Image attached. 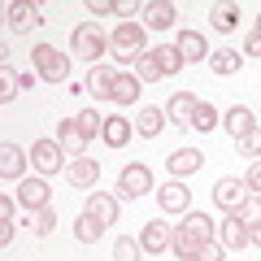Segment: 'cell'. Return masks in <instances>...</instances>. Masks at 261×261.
<instances>
[{
	"label": "cell",
	"mask_w": 261,
	"mask_h": 261,
	"mask_svg": "<svg viewBox=\"0 0 261 261\" xmlns=\"http://www.w3.org/2000/svg\"><path fill=\"white\" fill-rule=\"evenodd\" d=\"M214 235V222H209L205 214H196V209H187V218L174 226V235H170V248H174L178 261H196L200 257V244Z\"/></svg>",
	"instance_id": "obj_1"
},
{
	"label": "cell",
	"mask_w": 261,
	"mask_h": 261,
	"mask_svg": "<svg viewBox=\"0 0 261 261\" xmlns=\"http://www.w3.org/2000/svg\"><path fill=\"white\" fill-rule=\"evenodd\" d=\"M109 53L118 61H140L148 48H144V22H118V31L109 35Z\"/></svg>",
	"instance_id": "obj_2"
},
{
	"label": "cell",
	"mask_w": 261,
	"mask_h": 261,
	"mask_svg": "<svg viewBox=\"0 0 261 261\" xmlns=\"http://www.w3.org/2000/svg\"><path fill=\"white\" fill-rule=\"evenodd\" d=\"M31 61H35V74L44 79V83H65V79H70V57L57 53L53 44H39L35 53H31Z\"/></svg>",
	"instance_id": "obj_3"
},
{
	"label": "cell",
	"mask_w": 261,
	"mask_h": 261,
	"mask_svg": "<svg viewBox=\"0 0 261 261\" xmlns=\"http://www.w3.org/2000/svg\"><path fill=\"white\" fill-rule=\"evenodd\" d=\"M70 48H74L83 61H100V57L109 53V35H105L100 27H92V22H83V27L70 31Z\"/></svg>",
	"instance_id": "obj_4"
},
{
	"label": "cell",
	"mask_w": 261,
	"mask_h": 261,
	"mask_svg": "<svg viewBox=\"0 0 261 261\" xmlns=\"http://www.w3.org/2000/svg\"><path fill=\"white\" fill-rule=\"evenodd\" d=\"M148 192H152V170H148V166L135 161V166H126V170L118 174V196L140 200V196H148Z\"/></svg>",
	"instance_id": "obj_5"
},
{
	"label": "cell",
	"mask_w": 261,
	"mask_h": 261,
	"mask_svg": "<svg viewBox=\"0 0 261 261\" xmlns=\"http://www.w3.org/2000/svg\"><path fill=\"white\" fill-rule=\"evenodd\" d=\"M248 200V183L244 178H218L214 183V205L222 214H240V205Z\"/></svg>",
	"instance_id": "obj_6"
},
{
	"label": "cell",
	"mask_w": 261,
	"mask_h": 261,
	"mask_svg": "<svg viewBox=\"0 0 261 261\" xmlns=\"http://www.w3.org/2000/svg\"><path fill=\"white\" fill-rule=\"evenodd\" d=\"M39 5H31V0H13L9 9H5V27L13 31V35H31V31L39 27Z\"/></svg>",
	"instance_id": "obj_7"
},
{
	"label": "cell",
	"mask_w": 261,
	"mask_h": 261,
	"mask_svg": "<svg viewBox=\"0 0 261 261\" xmlns=\"http://www.w3.org/2000/svg\"><path fill=\"white\" fill-rule=\"evenodd\" d=\"M65 178H70V187H79V192H92L96 178H100V161L96 157H70Z\"/></svg>",
	"instance_id": "obj_8"
},
{
	"label": "cell",
	"mask_w": 261,
	"mask_h": 261,
	"mask_svg": "<svg viewBox=\"0 0 261 261\" xmlns=\"http://www.w3.org/2000/svg\"><path fill=\"white\" fill-rule=\"evenodd\" d=\"M61 157H65V148L57 140H35L31 144V166H35L39 174H57V170H61Z\"/></svg>",
	"instance_id": "obj_9"
},
{
	"label": "cell",
	"mask_w": 261,
	"mask_h": 261,
	"mask_svg": "<svg viewBox=\"0 0 261 261\" xmlns=\"http://www.w3.org/2000/svg\"><path fill=\"white\" fill-rule=\"evenodd\" d=\"M157 205L166 209V214H187V209H192V192H187L178 178H170V183L157 187Z\"/></svg>",
	"instance_id": "obj_10"
},
{
	"label": "cell",
	"mask_w": 261,
	"mask_h": 261,
	"mask_svg": "<svg viewBox=\"0 0 261 261\" xmlns=\"http://www.w3.org/2000/svg\"><path fill=\"white\" fill-rule=\"evenodd\" d=\"M178 22V9L170 0H148L144 5V31H170Z\"/></svg>",
	"instance_id": "obj_11"
},
{
	"label": "cell",
	"mask_w": 261,
	"mask_h": 261,
	"mask_svg": "<svg viewBox=\"0 0 261 261\" xmlns=\"http://www.w3.org/2000/svg\"><path fill=\"white\" fill-rule=\"evenodd\" d=\"M57 144L65 148V157H87V144H92V140H87L83 126L70 118V122H61V126H57Z\"/></svg>",
	"instance_id": "obj_12"
},
{
	"label": "cell",
	"mask_w": 261,
	"mask_h": 261,
	"mask_svg": "<svg viewBox=\"0 0 261 261\" xmlns=\"http://www.w3.org/2000/svg\"><path fill=\"white\" fill-rule=\"evenodd\" d=\"M196 96L192 92H174L170 96V105H166V118L174 122V126H183V130H192V118H196Z\"/></svg>",
	"instance_id": "obj_13"
},
{
	"label": "cell",
	"mask_w": 261,
	"mask_h": 261,
	"mask_svg": "<svg viewBox=\"0 0 261 261\" xmlns=\"http://www.w3.org/2000/svg\"><path fill=\"white\" fill-rule=\"evenodd\" d=\"M18 205H27L31 214L48 209V205H53V200H48V183H44V178H22V183H18Z\"/></svg>",
	"instance_id": "obj_14"
},
{
	"label": "cell",
	"mask_w": 261,
	"mask_h": 261,
	"mask_svg": "<svg viewBox=\"0 0 261 261\" xmlns=\"http://www.w3.org/2000/svg\"><path fill=\"white\" fill-rule=\"evenodd\" d=\"M218 244H222L226 252H240V248H248V244H252V240H248V226H244L235 214H226V222L218 226Z\"/></svg>",
	"instance_id": "obj_15"
},
{
	"label": "cell",
	"mask_w": 261,
	"mask_h": 261,
	"mask_svg": "<svg viewBox=\"0 0 261 261\" xmlns=\"http://www.w3.org/2000/svg\"><path fill=\"white\" fill-rule=\"evenodd\" d=\"M170 226L166 222H157V218H152V222H144V231H140V248L144 252H152V257H161V252L170 248Z\"/></svg>",
	"instance_id": "obj_16"
},
{
	"label": "cell",
	"mask_w": 261,
	"mask_h": 261,
	"mask_svg": "<svg viewBox=\"0 0 261 261\" xmlns=\"http://www.w3.org/2000/svg\"><path fill=\"white\" fill-rule=\"evenodd\" d=\"M27 161H31V152H22L18 144H5V148H0V174L9 178V183H13V178L22 183V174H27Z\"/></svg>",
	"instance_id": "obj_17"
},
{
	"label": "cell",
	"mask_w": 261,
	"mask_h": 261,
	"mask_svg": "<svg viewBox=\"0 0 261 261\" xmlns=\"http://www.w3.org/2000/svg\"><path fill=\"white\" fill-rule=\"evenodd\" d=\"M113 79H118V70H109V65H92L83 87L96 96V100H113Z\"/></svg>",
	"instance_id": "obj_18"
},
{
	"label": "cell",
	"mask_w": 261,
	"mask_h": 261,
	"mask_svg": "<svg viewBox=\"0 0 261 261\" xmlns=\"http://www.w3.org/2000/svg\"><path fill=\"white\" fill-rule=\"evenodd\" d=\"M200 166H205V152H196V148H178V152H170V161H166V170H170L174 178L196 174Z\"/></svg>",
	"instance_id": "obj_19"
},
{
	"label": "cell",
	"mask_w": 261,
	"mask_h": 261,
	"mask_svg": "<svg viewBox=\"0 0 261 261\" xmlns=\"http://www.w3.org/2000/svg\"><path fill=\"white\" fill-rule=\"evenodd\" d=\"M174 48L183 53V61H209V44H205V35H200V31H178Z\"/></svg>",
	"instance_id": "obj_20"
},
{
	"label": "cell",
	"mask_w": 261,
	"mask_h": 261,
	"mask_svg": "<svg viewBox=\"0 0 261 261\" xmlns=\"http://www.w3.org/2000/svg\"><path fill=\"white\" fill-rule=\"evenodd\" d=\"M87 214H92L100 226H113L118 222V200H113L109 192H92L87 196Z\"/></svg>",
	"instance_id": "obj_21"
},
{
	"label": "cell",
	"mask_w": 261,
	"mask_h": 261,
	"mask_svg": "<svg viewBox=\"0 0 261 261\" xmlns=\"http://www.w3.org/2000/svg\"><path fill=\"white\" fill-rule=\"evenodd\" d=\"M166 109H152V105H148V109H140V113H135V135H144V140H157V135H161V130H166Z\"/></svg>",
	"instance_id": "obj_22"
},
{
	"label": "cell",
	"mask_w": 261,
	"mask_h": 261,
	"mask_svg": "<svg viewBox=\"0 0 261 261\" xmlns=\"http://www.w3.org/2000/svg\"><path fill=\"white\" fill-rule=\"evenodd\" d=\"M130 135H135V122L126 118H105V130H100V140L109 144V148H126Z\"/></svg>",
	"instance_id": "obj_23"
},
{
	"label": "cell",
	"mask_w": 261,
	"mask_h": 261,
	"mask_svg": "<svg viewBox=\"0 0 261 261\" xmlns=\"http://www.w3.org/2000/svg\"><path fill=\"white\" fill-rule=\"evenodd\" d=\"M240 65H244V53H235V48L209 53V70H214L218 79H231V74H240Z\"/></svg>",
	"instance_id": "obj_24"
},
{
	"label": "cell",
	"mask_w": 261,
	"mask_h": 261,
	"mask_svg": "<svg viewBox=\"0 0 261 261\" xmlns=\"http://www.w3.org/2000/svg\"><path fill=\"white\" fill-rule=\"evenodd\" d=\"M209 27L222 31V35H231V31L240 27V5H231V0H226V5H214V9H209Z\"/></svg>",
	"instance_id": "obj_25"
},
{
	"label": "cell",
	"mask_w": 261,
	"mask_h": 261,
	"mask_svg": "<svg viewBox=\"0 0 261 261\" xmlns=\"http://www.w3.org/2000/svg\"><path fill=\"white\" fill-rule=\"evenodd\" d=\"M140 79L135 74H126V70H118V79H113V105H135L140 100Z\"/></svg>",
	"instance_id": "obj_26"
},
{
	"label": "cell",
	"mask_w": 261,
	"mask_h": 261,
	"mask_svg": "<svg viewBox=\"0 0 261 261\" xmlns=\"http://www.w3.org/2000/svg\"><path fill=\"white\" fill-rule=\"evenodd\" d=\"M226 130H231L235 140H244L248 130H257V118H252V109H244V105L226 109Z\"/></svg>",
	"instance_id": "obj_27"
},
{
	"label": "cell",
	"mask_w": 261,
	"mask_h": 261,
	"mask_svg": "<svg viewBox=\"0 0 261 261\" xmlns=\"http://www.w3.org/2000/svg\"><path fill=\"white\" fill-rule=\"evenodd\" d=\"M152 57H157V65H161V74H166V79H170V74H178V70L187 65V61H183V53H178L174 44H157V48H152Z\"/></svg>",
	"instance_id": "obj_28"
},
{
	"label": "cell",
	"mask_w": 261,
	"mask_h": 261,
	"mask_svg": "<svg viewBox=\"0 0 261 261\" xmlns=\"http://www.w3.org/2000/svg\"><path fill=\"white\" fill-rule=\"evenodd\" d=\"M74 235H79V244H96V240L105 235V226H100V222H96V218L83 209V214H79V222H74Z\"/></svg>",
	"instance_id": "obj_29"
},
{
	"label": "cell",
	"mask_w": 261,
	"mask_h": 261,
	"mask_svg": "<svg viewBox=\"0 0 261 261\" xmlns=\"http://www.w3.org/2000/svg\"><path fill=\"white\" fill-rule=\"evenodd\" d=\"M135 79H140V83H161V79H166V74H161V65H157V57H152V53H144L140 61H135Z\"/></svg>",
	"instance_id": "obj_30"
},
{
	"label": "cell",
	"mask_w": 261,
	"mask_h": 261,
	"mask_svg": "<svg viewBox=\"0 0 261 261\" xmlns=\"http://www.w3.org/2000/svg\"><path fill=\"white\" fill-rule=\"evenodd\" d=\"M235 218H240L248 231H257V226H261V196H248V200L240 205V214H235Z\"/></svg>",
	"instance_id": "obj_31"
},
{
	"label": "cell",
	"mask_w": 261,
	"mask_h": 261,
	"mask_svg": "<svg viewBox=\"0 0 261 261\" xmlns=\"http://www.w3.org/2000/svg\"><path fill=\"white\" fill-rule=\"evenodd\" d=\"M218 122H222V113H218L214 105H205V100L196 105V118H192V126H196V130H214Z\"/></svg>",
	"instance_id": "obj_32"
},
{
	"label": "cell",
	"mask_w": 261,
	"mask_h": 261,
	"mask_svg": "<svg viewBox=\"0 0 261 261\" xmlns=\"http://www.w3.org/2000/svg\"><path fill=\"white\" fill-rule=\"evenodd\" d=\"M0 100H13V96L22 92V74H13V65H0Z\"/></svg>",
	"instance_id": "obj_33"
},
{
	"label": "cell",
	"mask_w": 261,
	"mask_h": 261,
	"mask_svg": "<svg viewBox=\"0 0 261 261\" xmlns=\"http://www.w3.org/2000/svg\"><path fill=\"white\" fill-rule=\"evenodd\" d=\"M53 226H57V209L48 205V209H39L35 218H31V231L39 235V240H44V235H53Z\"/></svg>",
	"instance_id": "obj_34"
},
{
	"label": "cell",
	"mask_w": 261,
	"mask_h": 261,
	"mask_svg": "<svg viewBox=\"0 0 261 261\" xmlns=\"http://www.w3.org/2000/svg\"><path fill=\"white\" fill-rule=\"evenodd\" d=\"M79 126H83V135H87V140H96V135H100V130H105V118H100V113H96V109H83V113H79Z\"/></svg>",
	"instance_id": "obj_35"
},
{
	"label": "cell",
	"mask_w": 261,
	"mask_h": 261,
	"mask_svg": "<svg viewBox=\"0 0 261 261\" xmlns=\"http://www.w3.org/2000/svg\"><path fill=\"white\" fill-rule=\"evenodd\" d=\"M140 240H126V235H122L118 244H113V261H140Z\"/></svg>",
	"instance_id": "obj_36"
},
{
	"label": "cell",
	"mask_w": 261,
	"mask_h": 261,
	"mask_svg": "<svg viewBox=\"0 0 261 261\" xmlns=\"http://www.w3.org/2000/svg\"><path fill=\"white\" fill-rule=\"evenodd\" d=\"M240 152H244V157H252V161H261V126L248 130V135L240 140Z\"/></svg>",
	"instance_id": "obj_37"
},
{
	"label": "cell",
	"mask_w": 261,
	"mask_h": 261,
	"mask_svg": "<svg viewBox=\"0 0 261 261\" xmlns=\"http://www.w3.org/2000/svg\"><path fill=\"white\" fill-rule=\"evenodd\" d=\"M222 257H226L222 244H218V240H205V244H200V257H196V261H222Z\"/></svg>",
	"instance_id": "obj_38"
},
{
	"label": "cell",
	"mask_w": 261,
	"mask_h": 261,
	"mask_svg": "<svg viewBox=\"0 0 261 261\" xmlns=\"http://www.w3.org/2000/svg\"><path fill=\"white\" fill-rule=\"evenodd\" d=\"M244 183H248V192H252V196H261V161H252V166H248Z\"/></svg>",
	"instance_id": "obj_39"
},
{
	"label": "cell",
	"mask_w": 261,
	"mask_h": 261,
	"mask_svg": "<svg viewBox=\"0 0 261 261\" xmlns=\"http://www.w3.org/2000/svg\"><path fill=\"white\" fill-rule=\"evenodd\" d=\"M244 57H261V31H252L248 39H244V48H240Z\"/></svg>",
	"instance_id": "obj_40"
},
{
	"label": "cell",
	"mask_w": 261,
	"mask_h": 261,
	"mask_svg": "<svg viewBox=\"0 0 261 261\" xmlns=\"http://www.w3.org/2000/svg\"><path fill=\"white\" fill-rule=\"evenodd\" d=\"M18 205H13V196H0V222H13Z\"/></svg>",
	"instance_id": "obj_41"
},
{
	"label": "cell",
	"mask_w": 261,
	"mask_h": 261,
	"mask_svg": "<svg viewBox=\"0 0 261 261\" xmlns=\"http://www.w3.org/2000/svg\"><path fill=\"white\" fill-rule=\"evenodd\" d=\"M87 9H92L96 18H105V13H118V5H113V0H92V5H87Z\"/></svg>",
	"instance_id": "obj_42"
},
{
	"label": "cell",
	"mask_w": 261,
	"mask_h": 261,
	"mask_svg": "<svg viewBox=\"0 0 261 261\" xmlns=\"http://www.w3.org/2000/svg\"><path fill=\"white\" fill-rule=\"evenodd\" d=\"M130 13H144L140 0H118V18H130Z\"/></svg>",
	"instance_id": "obj_43"
},
{
	"label": "cell",
	"mask_w": 261,
	"mask_h": 261,
	"mask_svg": "<svg viewBox=\"0 0 261 261\" xmlns=\"http://www.w3.org/2000/svg\"><path fill=\"white\" fill-rule=\"evenodd\" d=\"M248 240H252V248H261V226H257V231H248Z\"/></svg>",
	"instance_id": "obj_44"
},
{
	"label": "cell",
	"mask_w": 261,
	"mask_h": 261,
	"mask_svg": "<svg viewBox=\"0 0 261 261\" xmlns=\"http://www.w3.org/2000/svg\"><path fill=\"white\" fill-rule=\"evenodd\" d=\"M257 31H261V18H257Z\"/></svg>",
	"instance_id": "obj_45"
},
{
	"label": "cell",
	"mask_w": 261,
	"mask_h": 261,
	"mask_svg": "<svg viewBox=\"0 0 261 261\" xmlns=\"http://www.w3.org/2000/svg\"><path fill=\"white\" fill-rule=\"evenodd\" d=\"M157 261H161V257H157Z\"/></svg>",
	"instance_id": "obj_46"
}]
</instances>
